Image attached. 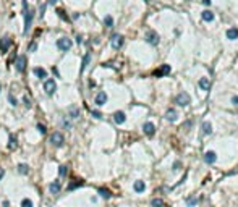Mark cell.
I'll list each match as a JSON object with an SVG mask.
<instances>
[{
    "instance_id": "obj_37",
    "label": "cell",
    "mask_w": 238,
    "mask_h": 207,
    "mask_svg": "<svg viewBox=\"0 0 238 207\" xmlns=\"http://www.w3.org/2000/svg\"><path fill=\"white\" fill-rule=\"evenodd\" d=\"M57 15H58V16H60L62 19H68V16L65 15V11H63L62 8H57Z\"/></svg>"
},
{
    "instance_id": "obj_23",
    "label": "cell",
    "mask_w": 238,
    "mask_h": 207,
    "mask_svg": "<svg viewBox=\"0 0 238 207\" xmlns=\"http://www.w3.org/2000/svg\"><path fill=\"white\" fill-rule=\"evenodd\" d=\"M89 62H91V54H86L84 57H83V63H81V70H79V71H81V73H83V71L86 70V66L89 65Z\"/></svg>"
},
{
    "instance_id": "obj_48",
    "label": "cell",
    "mask_w": 238,
    "mask_h": 207,
    "mask_svg": "<svg viewBox=\"0 0 238 207\" xmlns=\"http://www.w3.org/2000/svg\"><path fill=\"white\" fill-rule=\"evenodd\" d=\"M0 89H2V87H0Z\"/></svg>"
},
{
    "instance_id": "obj_4",
    "label": "cell",
    "mask_w": 238,
    "mask_h": 207,
    "mask_svg": "<svg viewBox=\"0 0 238 207\" xmlns=\"http://www.w3.org/2000/svg\"><path fill=\"white\" fill-rule=\"evenodd\" d=\"M63 142H65V139H63V134L58 133V131H55L52 136H50V144L55 146V147H62Z\"/></svg>"
},
{
    "instance_id": "obj_28",
    "label": "cell",
    "mask_w": 238,
    "mask_h": 207,
    "mask_svg": "<svg viewBox=\"0 0 238 207\" xmlns=\"http://www.w3.org/2000/svg\"><path fill=\"white\" fill-rule=\"evenodd\" d=\"M79 117V109L78 107H70V118H78Z\"/></svg>"
},
{
    "instance_id": "obj_26",
    "label": "cell",
    "mask_w": 238,
    "mask_h": 207,
    "mask_svg": "<svg viewBox=\"0 0 238 207\" xmlns=\"http://www.w3.org/2000/svg\"><path fill=\"white\" fill-rule=\"evenodd\" d=\"M203 133L204 134H211L212 133V125L209 121H204L203 123Z\"/></svg>"
},
{
    "instance_id": "obj_39",
    "label": "cell",
    "mask_w": 238,
    "mask_h": 207,
    "mask_svg": "<svg viewBox=\"0 0 238 207\" xmlns=\"http://www.w3.org/2000/svg\"><path fill=\"white\" fill-rule=\"evenodd\" d=\"M62 125H63V128H66V130H70V128H71V123H70L68 120H63V121H62Z\"/></svg>"
},
{
    "instance_id": "obj_20",
    "label": "cell",
    "mask_w": 238,
    "mask_h": 207,
    "mask_svg": "<svg viewBox=\"0 0 238 207\" xmlns=\"http://www.w3.org/2000/svg\"><path fill=\"white\" fill-rule=\"evenodd\" d=\"M201 18H203V21H212L214 19V13L212 11H209V10H204L203 13H201Z\"/></svg>"
},
{
    "instance_id": "obj_44",
    "label": "cell",
    "mask_w": 238,
    "mask_h": 207,
    "mask_svg": "<svg viewBox=\"0 0 238 207\" xmlns=\"http://www.w3.org/2000/svg\"><path fill=\"white\" fill-rule=\"evenodd\" d=\"M3 175H5V170H3V168H0V180L3 178Z\"/></svg>"
},
{
    "instance_id": "obj_9",
    "label": "cell",
    "mask_w": 238,
    "mask_h": 207,
    "mask_svg": "<svg viewBox=\"0 0 238 207\" xmlns=\"http://www.w3.org/2000/svg\"><path fill=\"white\" fill-rule=\"evenodd\" d=\"M10 45H11V39L10 37H2L0 39V52H2V54H5V52L10 49Z\"/></svg>"
},
{
    "instance_id": "obj_43",
    "label": "cell",
    "mask_w": 238,
    "mask_h": 207,
    "mask_svg": "<svg viewBox=\"0 0 238 207\" xmlns=\"http://www.w3.org/2000/svg\"><path fill=\"white\" fill-rule=\"evenodd\" d=\"M76 42H78V44H81V42H83V37H81V36H79V34L76 36Z\"/></svg>"
},
{
    "instance_id": "obj_41",
    "label": "cell",
    "mask_w": 238,
    "mask_h": 207,
    "mask_svg": "<svg viewBox=\"0 0 238 207\" xmlns=\"http://www.w3.org/2000/svg\"><path fill=\"white\" fill-rule=\"evenodd\" d=\"M36 47H37V45H36V42L33 41V42L29 44V52H34V50H36Z\"/></svg>"
},
{
    "instance_id": "obj_35",
    "label": "cell",
    "mask_w": 238,
    "mask_h": 207,
    "mask_svg": "<svg viewBox=\"0 0 238 207\" xmlns=\"http://www.w3.org/2000/svg\"><path fill=\"white\" fill-rule=\"evenodd\" d=\"M21 207H33V201H31V199H23Z\"/></svg>"
},
{
    "instance_id": "obj_12",
    "label": "cell",
    "mask_w": 238,
    "mask_h": 207,
    "mask_svg": "<svg viewBox=\"0 0 238 207\" xmlns=\"http://www.w3.org/2000/svg\"><path fill=\"white\" fill-rule=\"evenodd\" d=\"M60 188H62V185H60V181H58V180H54L49 185V191L52 194H58V193H60Z\"/></svg>"
},
{
    "instance_id": "obj_15",
    "label": "cell",
    "mask_w": 238,
    "mask_h": 207,
    "mask_svg": "<svg viewBox=\"0 0 238 207\" xmlns=\"http://www.w3.org/2000/svg\"><path fill=\"white\" fill-rule=\"evenodd\" d=\"M216 159H217V155H216V152H212V150H209V152L204 154V162H206V164H209V165L214 164Z\"/></svg>"
},
{
    "instance_id": "obj_46",
    "label": "cell",
    "mask_w": 238,
    "mask_h": 207,
    "mask_svg": "<svg viewBox=\"0 0 238 207\" xmlns=\"http://www.w3.org/2000/svg\"><path fill=\"white\" fill-rule=\"evenodd\" d=\"M203 3L204 5H211V0H203Z\"/></svg>"
},
{
    "instance_id": "obj_21",
    "label": "cell",
    "mask_w": 238,
    "mask_h": 207,
    "mask_svg": "<svg viewBox=\"0 0 238 207\" xmlns=\"http://www.w3.org/2000/svg\"><path fill=\"white\" fill-rule=\"evenodd\" d=\"M133 188H134V191H136V193H144L146 185H144V181H134Z\"/></svg>"
},
{
    "instance_id": "obj_11",
    "label": "cell",
    "mask_w": 238,
    "mask_h": 207,
    "mask_svg": "<svg viewBox=\"0 0 238 207\" xmlns=\"http://www.w3.org/2000/svg\"><path fill=\"white\" fill-rule=\"evenodd\" d=\"M94 102H96V105H104V104L107 102V94L104 92V91H101V92H97L96 99H94Z\"/></svg>"
},
{
    "instance_id": "obj_5",
    "label": "cell",
    "mask_w": 238,
    "mask_h": 207,
    "mask_svg": "<svg viewBox=\"0 0 238 207\" xmlns=\"http://www.w3.org/2000/svg\"><path fill=\"white\" fill-rule=\"evenodd\" d=\"M190 102H191V99H190V95L186 92H180L175 97V104H178V105H181V107H186Z\"/></svg>"
},
{
    "instance_id": "obj_29",
    "label": "cell",
    "mask_w": 238,
    "mask_h": 207,
    "mask_svg": "<svg viewBox=\"0 0 238 207\" xmlns=\"http://www.w3.org/2000/svg\"><path fill=\"white\" fill-rule=\"evenodd\" d=\"M104 25H105L107 28H112V26H113V18L110 16V15H107V16L104 18Z\"/></svg>"
},
{
    "instance_id": "obj_38",
    "label": "cell",
    "mask_w": 238,
    "mask_h": 207,
    "mask_svg": "<svg viewBox=\"0 0 238 207\" xmlns=\"http://www.w3.org/2000/svg\"><path fill=\"white\" fill-rule=\"evenodd\" d=\"M91 115H93L94 118H102V113L99 112V110H93V112H91Z\"/></svg>"
},
{
    "instance_id": "obj_19",
    "label": "cell",
    "mask_w": 238,
    "mask_h": 207,
    "mask_svg": "<svg viewBox=\"0 0 238 207\" xmlns=\"http://www.w3.org/2000/svg\"><path fill=\"white\" fill-rule=\"evenodd\" d=\"M199 87L203 91H209V89H211V83H209V79L207 78H201L199 79Z\"/></svg>"
},
{
    "instance_id": "obj_24",
    "label": "cell",
    "mask_w": 238,
    "mask_h": 207,
    "mask_svg": "<svg viewBox=\"0 0 238 207\" xmlns=\"http://www.w3.org/2000/svg\"><path fill=\"white\" fill-rule=\"evenodd\" d=\"M84 185V181H81V180H76V181H73V183H70L68 185V191H73V189H76V188H79V186H83Z\"/></svg>"
},
{
    "instance_id": "obj_17",
    "label": "cell",
    "mask_w": 238,
    "mask_h": 207,
    "mask_svg": "<svg viewBox=\"0 0 238 207\" xmlns=\"http://www.w3.org/2000/svg\"><path fill=\"white\" fill-rule=\"evenodd\" d=\"M227 39H230V41L238 39V29L237 28H230V29H227Z\"/></svg>"
},
{
    "instance_id": "obj_8",
    "label": "cell",
    "mask_w": 238,
    "mask_h": 207,
    "mask_svg": "<svg viewBox=\"0 0 238 207\" xmlns=\"http://www.w3.org/2000/svg\"><path fill=\"white\" fill-rule=\"evenodd\" d=\"M143 131H144L146 136H154V133H156V126H154L151 121H148V123L143 125Z\"/></svg>"
},
{
    "instance_id": "obj_33",
    "label": "cell",
    "mask_w": 238,
    "mask_h": 207,
    "mask_svg": "<svg viewBox=\"0 0 238 207\" xmlns=\"http://www.w3.org/2000/svg\"><path fill=\"white\" fill-rule=\"evenodd\" d=\"M8 101H10V105H13V107L18 105V101H16V97H13V94H8Z\"/></svg>"
},
{
    "instance_id": "obj_27",
    "label": "cell",
    "mask_w": 238,
    "mask_h": 207,
    "mask_svg": "<svg viewBox=\"0 0 238 207\" xmlns=\"http://www.w3.org/2000/svg\"><path fill=\"white\" fill-rule=\"evenodd\" d=\"M18 173L28 175V173H29V167H28L26 164H19V165H18Z\"/></svg>"
},
{
    "instance_id": "obj_30",
    "label": "cell",
    "mask_w": 238,
    "mask_h": 207,
    "mask_svg": "<svg viewBox=\"0 0 238 207\" xmlns=\"http://www.w3.org/2000/svg\"><path fill=\"white\" fill-rule=\"evenodd\" d=\"M186 204H188L190 207H194L198 204V197H188L186 199Z\"/></svg>"
},
{
    "instance_id": "obj_36",
    "label": "cell",
    "mask_w": 238,
    "mask_h": 207,
    "mask_svg": "<svg viewBox=\"0 0 238 207\" xmlns=\"http://www.w3.org/2000/svg\"><path fill=\"white\" fill-rule=\"evenodd\" d=\"M37 131L41 134H46L47 133V130H46V125H42V123H37Z\"/></svg>"
},
{
    "instance_id": "obj_25",
    "label": "cell",
    "mask_w": 238,
    "mask_h": 207,
    "mask_svg": "<svg viewBox=\"0 0 238 207\" xmlns=\"http://www.w3.org/2000/svg\"><path fill=\"white\" fill-rule=\"evenodd\" d=\"M97 193L101 194V197H104V199H110V196H112V194H110V191L105 189V188H99Z\"/></svg>"
},
{
    "instance_id": "obj_2",
    "label": "cell",
    "mask_w": 238,
    "mask_h": 207,
    "mask_svg": "<svg viewBox=\"0 0 238 207\" xmlns=\"http://www.w3.org/2000/svg\"><path fill=\"white\" fill-rule=\"evenodd\" d=\"M71 45H73V42H71V39H68V37H60L57 41V49L60 52H68L71 49Z\"/></svg>"
},
{
    "instance_id": "obj_34",
    "label": "cell",
    "mask_w": 238,
    "mask_h": 207,
    "mask_svg": "<svg viewBox=\"0 0 238 207\" xmlns=\"http://www.w3.org/2000/svg\"><path fill=\"white\" fill-rule=\"evenodd\" d=\"M23 102H25V107H26V109H31V105H33V104H31V99L28 97V95H25V97H23Z\"/></svg>"
},
{
    "instance_id": "obj_6",
    "label": "cell",
    "mask_w": 238,
    "mask_h": 207,
    "mask_svg": "<svg viewBox=\"0 0 238 207\" xmlns=\"http://www.w3.org/2000/svg\"><path fill=\"white\" fill-rule=\"evenodd\" d=\"M15 68H16L18 73H23V71L26 70V57L25 55H19L16 58V62H15Z\"/></svg>"
},
{
    "instance_id": "obj_10",
    "label": "cell",
    "mask_w": 238,
    "mask_h": 207,
    "mask_svg": "<svg viewBox=\"0 0 238 207\" xmlns=\"http://www.w3.org/2000/svg\"><path fill=\"white\" fill-rule=\"evenodd\" d=\"M146 41H148L149 44H152V45H157L159 44V36L154 33V31H149V33L146 34Z\"/></svg>"
},
{
    "instance_id": "obj_45",
    "label": "cell",
    "mask_w": 238,
    "mask_h": 207,
    "mask_svg": "<svg viewBox=\"0 0 238 207\" xmlns=\"http://www.w3.org/2000/svg\"><path fill=\"white\" fill-rule=\"evenodd\" d=\"M55 2H57V0H47V5H54Z\"/></svg>"
},
{
    "instance_id": "obj_42",
    "label": "cell",
    "mask_w": 238,
    "mask_h": 207,
    "mask_svg": "<svg viewBox=\"0 0 238 207\" xmlns=\"http://www.w3.org/2000/svg\"><path fill=\"white\" fill-rule=\"evenodd\" d=\"M232 104L233 105H238V95H233L232 97Z\"/></svg>"
},
{
    "instance_id": "obj_40",
    "label": "cell",
    "mask_w": 238,
    "mask_h": 207,
    "mask_svg": "<svg viewBox=\"0 0 238 207\" xmlns=\"http://www.w3.org/2000/svg\"><path fill=\"white\" fill-rule=\"evenodd\" d=\"M180 167H181V162H175V164H173V172L180 170Z\"/></svg>"
},
{
    "instance_id": "obj_14",
    "label": "cell",
    "mask_w": 238,
    "mask_h": 207,
    "mask_svg": "<svg viewBox=\"0 0 238 207\" xmlns=\"http://www.w3.org/2000/svg\"><path fill=\"white\" fill-rule=\"evenodd\" d=\"M125 120H126V117H125L123 112H115L113 113V121L117 123V125H123Z\"/></svg>"
},
{
    "instance_id": "obj_16",
    "label": "cell",
    "mask_w": 238,
    "mask_h": 207,
    "mask_svg": "<svg viewBox=\"0 0 238 207\" xmlns=\"http://www.w3.org/2000/svg\"><path fill=\"white\" fill-rule=\"evenodd\" d=\"M33 73H34L39 79H46V78H47V71H46L44 68H39V66H36V68L33 70Z\"/></svg>"
},
{
    "instance_id": "obj_31",
    "label": "cell",
    "mask_w": 238,
    "mask_h": 207,
    "mask_svg": "<svg viewBox=\"0 0 238 207\" xmlns=\"http://www.w3.org/2000/svg\"><path fill=\"white\" fill-rule=\"evenodd\" d=\"M66 173H68V167H65V165L58 167V175H60V176H65Z\"/></svg>"
},
{
    "instance_id": "obj_13",
    "label": "cell",
    "mask_w": 238,
    "mask_h": 207,
    "mask_svg": "<svg viewBox=\"0 0 238 207\" xmlns=\"http://www.w3.org/2000/svg\"><path fill=\"white\" fill-rule=\"evenodd\" d=\"M165 118H167V120H169L170 123L177 121V118H178L177 110H175V109H169V110H167V113H165Z\"/></svg>"
},
{
    "instance_id": "obj_47",
    "label": "cell",
    "mask_w": 238,
    "mask_h": 207,
    "mask_svg": "<svg viewBox=\"0 0 238 207\" xmlns=\"http://www.w3.org/2000/svg\"><path fill=\"white\" fill-rule=\"evenodd\" d=\"M79 16H81V15H79V13H75V15H73V19H78Z\"/></svg>"
},
{
    "instance_id": "obj_1",
    "label": "cell",
    "mask_w": 238,
    "mask_h": 207,
    "mask_svg": "<svg viewBox=\"0 0 238 207\" xmlns=\"http://www.w3.org/2000/svg\"><path fill=\"white\" fill-rule=\"evenodd\" d=\"M33 19H34V10L33 8H28V11L25 13V29H23V33H25V34L31 29V26H33Z\"/></svg>"
},
{
    "instance_id": "obj_18",
    "label": "cell",
    "mask_w": 238,
    "mask_h": 207,
    "mask_svg": "<svg viewBox=\"0 0 238 207\" xmlns=\"http://www.w3.org/2000/svg\"><path fill=\"white\" fill-rule=\"evenodd\" d=\"M169 73H170V66H169V65H164L160 70H156V71H154V74H156V76H164V74H169Z\"/></svg>"
},
{
    "instance_id": "obj_7",
    "label": "cell",
    "mask_w": 238,
    "mask_h": 207,
    "mask_svg": "<svg viewBox=\"0 0 238 207\" xmlns=\"http://www.w3.org/2000/svg\"><path fill=\"white\" fill-rule=\"evenodd\" d=\"M110 44H112L113 49H120L122 45H123V36L120 34H113L112 39H110Z\"/></svg>"
},
{
    "instance_id": "obj_32",
    "label": "cell",
    "mask_w": 238,
    "mask_h": 207,
    "mask_svg": "<svg viewBox=\"0 0 238 207\" xmlns=\"http://www.w3.org/2000/svg\"><path fill=\"white\" fill-rule=\"evenodd\" d=\"M152 207H164V201L162 199H152Z\"/></svg>"
},
{
    "instance_id": "obj_3",
    "label": "cell",
    "mask_w": 238,
    "mask_h": 207,
    "mask_svg": "<svg viewBox=\"0 0 238 207\" xmlns=\"http://www.w3.org/2000/svg\"><path fill=\"white\" fill-rule=\"evenodd\" d=\"M44 91L47 95H54V92L57 91V83L54 79H46L44 81Z\"/></svg>"
},
{
    "instance_id": "obj_22",
    "label": "cell",
    "mask_w": 238,
    "mask_h": 207,
    "mask_svg": "<svg viewBox=\"0 0 238 207\" xmlns=\"http://www.w3.org/2000/svg\"><path fill=\"white\" fill-rule=\"evenodd\" d=\"M18 147V141H16V138L13 136V134H10V138H8V149L10 150H13V149H16Z\"/></svg>"
}]
</instances>
